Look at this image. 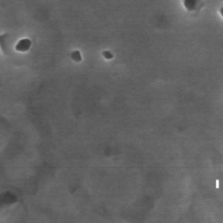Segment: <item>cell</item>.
Returning <instances> with one entry per match:
<instances>
[{
  "instance_id": "6da1fadb",
  "label": "cell",
  "mask_w": 223,
  "mask_h": 223,
  "mask_svg": "<svg viewBox=\"0 0 223 223\" xmlns=\"http://www.w3.org/2000/svg\"><path fill=\"white\" fill-rule=\"evenodd\" d=\"M30 45V41L29 40H23V41H20V43L17 45V49L18 50H22V51H25V50H27L28 47Z\"/></svg>"
}]
</instances>
